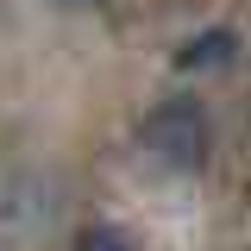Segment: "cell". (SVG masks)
Instances as JSON below:
<instances>
[{
    "label": "cell",
    "mask_w": 251,
    "mask_h": 251,
    "mask_svg": "<svg viewBox=\"0 0 251 251\" xmlns=\"http://www.w3.org/2000/svg\"><path fill=\"white\" fill-rule=\"evenodd\" d=\"M138 151L151 157L157 170H176V176L207 170V157H214V120H207V107L195 94L157 100L151 113L138 120Z\"/></svg>",
    "instance_id": "1"
},
{
    "label": "cell",
    "mask_w": 251,
    "mask_h": 251,
    "mask_svg": "<svg viewBox=\"0 0 251 251\" xmlns=\"http://www.w3.org/2000/svg\"><path fill=\"white\" fill-rule=\"evenodd\" d=\"M50 6H63V13H88V6H100V0H50Z\"/></svg>",
    "instance_id": "4"
},
{
    "label": "cell",
    "mask_w": 251,
    "mask_h": 251,
    "mask_svg": "<svg viewBox=\"0 0 251 251\" xmlns=\"http://www.w3.org/2000/svg\"><path fill=\"white\" fill-rule=\"evenodd\" d=\"M232 57H239V31L232 25H207V31H195V38H182L170 63L182 75H214V69H232Z\"/></svg>",
    "instance_id": "2"
},
{
    "label": "cell",
    "mask_w": 251,
    "mask_h": 251,
    "mask_svg": "<svg viewBox=\"0 0 251 251\" xmlns=\"http://www.w3.org/2000/svg\"><path fill=\"white\" fill-rule=\"evenodd\" d=\"M69 251H138L126 232H113V226H88V232H75V245Z\"/></svg>",
    "instance_id": "3"
}]
</instances>
